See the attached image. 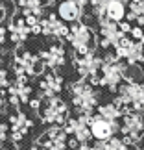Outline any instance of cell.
Masks as SVG:
<instances>
[{
    "label": "cell",
    "instance_id": "cell-36",
    "mask_svg": "<svg viewBox=\"0 0 144 150\" xmlns=\"http://www.w3.org/2000/svg\"><path fill=\"white\" fill-rule=\"evenodd\" d=\"M142 115H144V113H142Z\"/></svg>",
    "mask_w": 144,
    "mask_h": 150
},
{
    "label": "cell",
    "instance_id": "cell-24",
    "mask_svg": "<svg viewBox=\"0 0 144 150\" xmlns=\"http://www.w3.org/2000/svg\"><path fill=\"white\" fill-rule=\"evenodd\" d=\"M9 85H11V82L8 80V71H6V69H2V67H0V95L8 93Z\"/></svg>",
    "mask_w": 144,
    "mask_h": 150
},
{
    "label": "cell",
    "instance_id": "cell-1",
    "mask_svg": "<svg viewBox=\"0 0 144 150\" xmlns=\"http://www.w3.org/2000/svg\"><path fill=\"white\" fill-rule=\"evenodd\" d=\"M118 106V109L124 115L129 111L144 113V83L133 82V80H126L118 87L117 98L113 100Z\"/></svg>",
    "mask_w": 144,
    "mask_h": 150
},
{
    "label": "cell",
    "instance_id": "cell-30",
    "mask_svg": "<svg viewBox=\"0 0 144 150\" xmlns=\"http://www.w3.org/2000/svg\"><path fill=\"white\" fill-rule=\"evenodd\" d=\"M68 2H74L76 6H79V8H85V6L91 2V0H68Z\"/></svg>",
    "mask_w": 144,
    "mask_h": 150
},
{
    "label": "cell",
    "instance_id": "cell-16",
    "mask_svg": "<svg viewBox=\"0 0 144 150\" xmlns=\"http://www.w3.org/2000/svg\"><path fill=\"white\" fill-rule=\"evenodd\" d=\"M43 24V35L46 37H55V39H67L70 33V26H67V22H63L55 13H50L46 19L41 21Z\"/></svg>",
    "mask_w": 144,
    "mask_h": 150
},
{
    "label": "cell",
    "instance_id": "cell-14",
    "mask_svg": "<svg viewBox=\"0 0 144 150\" xmlns=\"http://www.w3.org/2000/svg\"><path fill=\"white\" fill-rule=\"evenodd\" d=\"M39 57H41V61L44 63V67H46L48 71H57L59 67L65 65L67 50L61 43H55V45H52V47H48L46 50L39 52Z\"/></svg>",
    "mask_w": 144,
    "mask_h": 150
},
{
    "label": "cell",
    "instance_id": "cell-18",
    "mask_svg": "<svg viewBox=\"0 0 144 150\" xmlns=\"http://www.w3.org/2000/svg\"><path fill=\"white\" fill-rule=\"evenodd\" d=\"M57 17H59L63 22H70V24H74V22L81 21L83 8L76 6L74 2L63 0V2H59V6H57Z\"/></svg>",
    "mask_w": 144,
    "mask_h": 150
},
{
    "label": "cell",
    "instance_id": "cell-21",
    "mask_svg": "<svg viewBox=\"0 0 144 150\" xmlns=\"http://www.w3.org/2000/svg\"><path fill=\"white\" fill-rule=\"evenodd\" d=\"M98 115H102L103 119L107 120H113V122H118L120 119L124 117V113L118 109V106L114 102H109V104H102V106H98Z\"/></svg>",
    "mask_w": 144,
    "mask_h": 150
},
{
    "label": "cell",
    "instance_id": "cell-29",
    "mask_svg": "<svg viewBox=\"0 0 144 150\" xmlns=\"http://www.w3.org/2000/svg\"><path fill=\"white\" fill-rule=\"evenodd\" d=\"M74 150H98V148L93 146V145H89V143H79V145L74 148Z\"/></svg>",
    "mask_w": 144,
    "mask_h": 150
},
{
    "label": "cell",
    "instance_id": "cell-3",
    "mask_svg": "<svg viewBox=\"0 0 144 150\" xmlns=\"http://www.w3.org/2000/svg\"><path fill=\"white\" fill-rule=\"evenodd\" d=\"M67 41L70 43L76 56H87L91 52H94L96 48L94 30L89 24H85L83 21H78L74 24H70V33L67 35Z\"/></svg>",
    "mask_w": 144,
    "mask_h": 150
},
{
    "label": "cell",
    "instance_id": "cell-31",
    "mask_svg": "<svg viewBox=\"0 0 144 150\" xmlns=\"http://www.w3.org/2000/svg\"><path fill=\"white\" fill-rule=\"evenodd\" d=\"M4 19H6V8H4V6H0V24H2Z\"/></svg>",
    "mask_w": 144,
    "mask_h": 150
},
{
    "label": "cell",
    "instance_id": "cell-10",
    "mask_svg": "<svg viewBox=\"0 0 144 150\" xmlns=\"http://www.w3.org/2000/svg\"><path fill=\"white\" fill-rule=\"evenodd\" d=\"M41 150H67L68 146V134L63 126H52L37 139Z\"/></svg>",
    "mask_w": 144,
    "mask_h": 150
},
{
    "label": "cell",
    "instance_id": "cell-20",
    "mask_svg": "<svg viewBox=\"0 0 144 150\" xmlns=\"http://www.w3.org/2000/svg\"><path fill=\"white\" fill-rule=\"evenodd\" d=\"M126 6L128 4L122 2V0H113V2L107 6V9H105V17L111 19V21H114V22H122L126 19V15H128Z\"/></svg>",
    "mask_w": 144,
    "mask_h": 150
},
{
    "label": "cell",
    "instance_id": "cell-12",
    "mask_svg": "<svg viewBox=\"0 0 144 150\" xmlns=\"http://www.w3.org/2000/svg\"><path fill=\"white\" fill-rule=\"evenodd\" d=\"M33 128V120L24 111H15L9 115V139L13 143H20Z\"/></svg>",
    "mask_w": 144,
    "mask_h": 150
},
{
    "label": "cell",
    "instance_id": "cell-17",
    "mask_svg": "<svg viewBox=\"0 0 144 150\" xmlns=\"http://www.w3.org/2000/svg\"><path fill=\"white\" fill-rule=\"evenodd\" d=\"M8 32H9L11 41L17 43V45H22L32 35V28L26 24V19L24 17H19V15H15L11 19V22L8 24Z\"/></svg>",
    "mask_w": 144,
    "mask_h": 150
},
{
    "label": "cell",
    "instance_id": "cell-15",
    "mask_svg": "<svg viewBox=\"0 0 144 150\" xmlns=\"http://www.w3.org/2000/svg\"><path fill=\"white\" fill-rule=\"evenodd\" d=\"M63 78L59 74H55L54 71H48L41 76V82H39V89H41V98H54V96H59V93L63 91Z\"/></svg>",
    "mask_w": 144,
    "mask_h": 150
},
{
    "label": "cell",
    "instance_id": "cell-8",
    "mask_svg": "<svg viewBox=\"0 0 144 150\" xmlns=\"http://www.w3.org/2000/svg\"><path fill=\"white\" fill-rule=\"evenodd\" d=\"M32 93H33V87L30 85V78L17 76V80L9 85V89H8L6 95H8V102L19 111L22 104H30Z\"/></svg>",
    "mask_w": 144,
    "mask_h": 150
},
{
    "label": "cell",
    "instance_id": "cell-34",
    "mask_svg": "<svg viewBox=\"0 0 144 150\" xmlns=\"http://www.w3.org/2000/svg\"><path fill=\"white\" fill-rule=\"evenodd\" d=\"M4 104H6V100H4V95H0V108H2Z\"/></svg>",
    "mask_w": 144,
    "mask_h": 150
},
{
    "label": "cell",
    "instance_id": "cell-5",
    "mask_svg": "<svg viewBox=\"0 0 144 150\" xmlns=\"http://www.w3.org/2000/svg\"><path fill=\"white\" fill-rule=\"evenodd\" d=\"M13 67H15L17 76H26V78L39 76L46 69L44 63L41 61V57H39V54H33L30 50H17Z\"/></svg>",
    "mask_w": 144,
    "mask_h": 150
},
{
    "label": "cell",
    "instance_id": "cell-27",
    "mask_svg": "<svg viewBox=\"0 0 144 150\" xmlns=\"http://www.w3.org/2000/svg\"><path fill=\"white\" fill-rule=\"evenodd\" d=\"M118 28H120V32L122 33H131V30H133V26H131V22H128V21H122V22H118Z\"/></svg>",
    "mask_w": 144,
    "mask_h": 150
},
{
    "label": "cell",
    "instance_id": "cell-22",
    "mask_svg": "<svg viewBox=\"0 0 144 150\" xmlns=\"http://www.w3.org/2000/svg\"><path fill=\"white\" fill-rule=\"evenodd\" d=\"M96 148L98 150H128V145L122 141V137H111L107 141H98Z\"/></svg>",
    "mask_w": 144,
    "mask_h": 150
},
{
    "label": "cell",
    "instance_id": "cell-7",
    "mask_svg": "<svg viewBox=\"0 0 144 150\" xmlns=\"http://www.w3.org/2000/svg\"><path fill=\"white\" fill-rule=\"evenodd\" d=\"M126 74H128V63L126 61H113L105 63L100 71V85L107 87L111 93H118V87L126 82Z\"/></svg>",
    "mask_w": 144,
    "mask_h": 150
},
{
    "label": "cell",
    "instance_id": "cell-9",
    "mask_svg": "<svg viewBox=\"0 0 144 150\" xmlns=\"http://www.w3.org/2000/svg\"><path fill=\"white\" fill-rule=\"evenodd\" d=\"M74 67H76L78 74L81 76V80H89L100 74L103 67V57L98 52H91L87 56H76L74 57Z\"/></svg>",
    "mask_w": 144,
    "mask_h": 150
},
{
    "label": "cell",
    "instance_id": "cell-2",
    "mask_svg": "<svg viewBox=\"0 0 144 150\" xmlns=\"http://www.w3.org/2000/svg\"><path fill=\"white\" fill-rule=\"evenodd\" d=\"M70 98L72 106L78 111V115H93L94 109H98V93L87 80H76L70 87Z\"/></svg>",
    "mask_w": 144,
    "mask_h": 150
},
{
    "label": "cell",
    "instance_id": "cell-33",
    "mask_svg": "<svg viewBox=\"0 0 144 150\" xmlns=\"http://www.w3.org/2000/svg\"><path fill=\"white\" fill-rule=\"evenodd\" d=\"M26 150H41V146H39V145H32L30 148H26Z\"/></svg>",
    "mask_w": 144,
    "mask_h": 150
},
{
    "label": "cell",
    "instance_id": "cell-26",
    "mask_svg": "<svg viewBox=\"0 0 144 150\" xmlns=\"http://www.w3.org/2000/svg\"><path fill=\"white\" fill-rule=\"evenodd\" d=\"M8 134H9V126L0 120V145H2V143H6V139H8Z\"/></svg>",
    "mask_w": 144,
    "mask_h": 150
},
{
    "label": "cell",
    "instance_id": "cell-28",
    "mask_svg": "<svg viewBox=\"0 0 144 150\" xmlns=\"http://www.w3.org/2000/svg\"><path fill=\"white\" fill-rule=\"evenodd\" d=\"M8 28H6L4 24H0V45H4L6 43V39H8Z\"/></svg>",
    "mask_w": 144,
    "mask_h": 150
},
{
    "label": "cell",
    "instance_id": "cell-13",
    "mask_svg": "<svg viewBox=\"0 0 144 150\" xmlns=\"http://www.w3.org/2000/svg\"><path fill=\"white\" fill-rule=\"evenodd\" d=\"M91 134H93V139L96 141H107L114 137V134L120 130V124L118 122H113V120H107L103 119L102 115H93V119H91Z\"/></svg>",
    "mask_w": 144,
    "mask_h": 150
},
{
    "label": "cell",
    "instance_id": "cell-6",
    "mask_svg": "<svg viewBox=\"0 0 144 150\" xmlns=\"http://www.w3.org/2000/svg\"><path fill=\"white\" fill-rule=\"evenodd\" d=\"M120 132H122V141L128 146H139V141L144 134V115L137 111L126 113L122 117Z\"/></svg>",
    "mask_w": 144,
    "mask_h": 150
},
{
    "label": "cell",
    "instance_id": "cell-25",
    "mask_svg": "<svg viewBox=\"0 0 144 150\" xmlns=\"http://www.w3.org/2000/svg\"><path fill=\"white\" fill-rule=\"evenodd\" d=\"M129 37L133 39V41H139V43H140V39L144 37V28H142V26H133V30H131Z\"/></svg>",
    "mask_w": 144,
    "mask_h": 150
},
{
    "label": "cell",
    "instance_id": "cell-11",
    "mask_svg": "<svg viewBox=\"0 0 144 150\" xmlns=\"http://www.w3.org/2000/svg\"><path fill=\"white\" fill-rule=\"evenodd\" d=\"M91 119L93 115H78V117H70L65 122V132L68 135H72L78 143H89L93 139V134H91Z\"/></svg>",
    "mask_w": 144,
    "mask_h": 150
},
{
    "label": "cell",
    "instance_id": "cell-4",
    "mask_svg": "<svg viewBox=\"0 0 144 150\" xmlns=\"http://www.w3.org/2000/svg\"><path fill=\"white\" fill-rule=\"evenodd\" d=\"M37 113L44 124H52V126H65V122L70 119L68 117V106L61 96L43 98V104Z\"/></svg>",
    "mask_w": 144,
    "mask_h": 150
},
{
    "label": "cell",
    "instance_id": "cell-35",
    "mask_svg": "<svg viewBox=\"0 0 144 150\" xmlns=\"http://www.w3.org/2000/svg\"><path fill=\"white\" fill-rule=\"evenodd\" d=\"M0 150H13V148H11V146H2Z\"/></svg>",
    "mask_w": 144,
    "mask_h": 150
},
{
    "label": "cell",
    "instance_id": "cell-23",
    "mask_svg": "<svg viewBox=\"0 0 144 150\" xmlns=\"http://www.w3.org/2000/svg\"><path fill=\"white\" fill-rule=\"evenodd\" d=\"M128 13H131L137 21L144 19V2H139V4H131L129 2V11H128Z\"/></svg>",
    "mask_w": 144,
    "mask_h": 150
},
{
    "label": "cell",
    "instance_id": "cell-19",
    "mask_svg": "<svg viewBox=\"0 0 144 150\" xmlns=\"http://www.w3.org/2000/svg\"><path fill=\"white\" fill-rule=\"evenodd\" d=\"M15 6L22 11V17H41L44 13V0H15Z\"/></svg>",
    "mask_w": 144,
    "mask_h": 150
},
{
    "label": "cell",
    "instance_id": "cell-32",
    "mask_svg": "<svg viewBox=\"0 0 144 150\" xmlns=\"http://www.w3.org/2000/svg\"><path fill=\"white\" fill-rule=\"evenodd\" d=\"M139 148H140V150H144V134H142V137H140V141H139Z\"/></svg>",
    "mask_w": 144,
    "mask_h": 150
}]
</instances>
